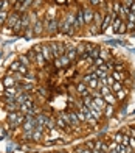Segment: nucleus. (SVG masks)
Returning a JSON list of instances; mask_svg holds the SVG:
<instances>
[{
  "label": "nucleus",
  "instance_id": "nucleus-1",
  "mask_svg": "<svg viewBox=\"0 0 135 153\" xmlns=\"http://www.w3.org/2000/svg\"><path fill=\"white\" fill-rule=\"evenodd\" d=\"M72 153H135V124L95 141H87L75 147Z\"/></svg>",
  "mask_w": 135,
  "mask_h": 153
}]
</instances>
